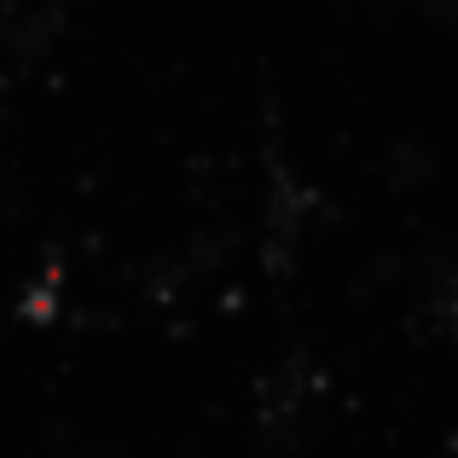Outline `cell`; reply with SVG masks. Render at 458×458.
I'll use <instances>...</instances> for the list:
<instances>
[{"instance_id": "6da1fadb", "label": "cell", "mask_w": 458, "mask_h": 458, "mask_svg": "<svg viewBox=\"0 0 458 458\" xmlns=\"http://www.w3.org/2000/svg\"><path fill=\"white\" fill-rule=\"evenodd\" d=\"M58 308H64V273L47 267L41 279H30V291L18 296V319L23 325H53Z\"/></svg>"}]
</instances>
